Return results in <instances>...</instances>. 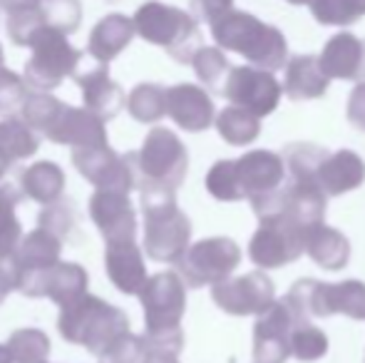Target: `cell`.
<instances>
[{
  "mask_svg": "<svg viewBox=\"0 0 365 363\" xmlns=\"http://www.w3.org/2000/svg\"><path fill=\"white\" fill-rule=\"evenodd\" d=\"M259 229L251 237L249 257L261 269H281L293 264L306 252V234L313 224H306L296 212L276 199V194H266L251 202Z\"/></svg>",
  "mask_w": 365,
  "mask_h": 363,
  "instance_id": "cell-1",
  "label": "cell"
},
{
  "mask_svg": "<svg viewBox=\"0 0 365 363\" xmlns=\"http://www.w3.org/2000/svg\"><path fill=\"white\" fill-rule=\"evenodd\" d=\"M58 329L68 344L85 346L100 359L122 336L130 334V319L125 311L100 296L82 294L80 299L60 306Z\"/></svg>",
  "mask_w": 365,
  "mask_h": 363,
  "instance_id": "cell-2",
  "label": "cell"
},
{
  "mask_svg": "<svg viewBox=\"0 0 365 363\" xmlns=\"http://www.w3.org/2000/svg\"><path fill=\"white\" fill-rule=\"evenodd\" d=\"M214 43L229 53H239L251 65L264 70H281L289 60V43L284 33L244 10H229L212 23Z\"/></svg>",
  "mask_w": 365,
  "mask_h": 363,
  "instance_id": "cell-3",
  "label": "cell"
},
{
  "mask_svg": "<svg viewBox=\"0 0 365 363\" xmlns=\"http://www.w3.org/2000/svg\"><path fill=\"white\" fill-rule=\"evenodd\" d=\"M140 192L145 214V252L154 262L177 264L192 239V222L177 207V189L147 184L140 187Z\"/></svg>",
  "mask_w": 365,
  "mask_h": 363,
  "instance_id": "cell-4",
  "label": "cell"
},
{
  "mask_svg": "<svg viewBox=\"0 0 365 363\" xmlns=\"http://www.w3.org/2000/svg\"><path fill=\"white\" fill-rule=\"evenodd\" d=\"M140 301L145 306V339L149 351H169L179 356V351L184 349V334L179 324L187 309V289L182 274L159 272L149 276Z\"/></svg>",
  "mask_w": 365,
  "mask_h": 363,
  "instance_id": "cell-5",
  "label": "cell"
},
{
  "mask_svg": "<svg viewBox=\"0 0 365 363\" xmlns=\"http://www.w3.org/2000/svg\"><path fill=\"white\" fill-rule=\"evenodd\" d=\"M284 301L298 321L328 319L336 314H343L353 321L365 319V284L356 279L341 281V284L298 279Z\"/></svg>",
  "mask_w": 365,
  "mask_h": 363,
  "instance_id": "cell-6",
  "label": "cell"
},
{
  "mask_svg": "<svg viewBox=\"0 0 365 363\" xmlns=\"http://www.w3.org/2000/svg\"><path fill=\"white\" fill-rule=\"evenodd\" d=\"M132 20L142 40L164 48L177 63H192L202 48L199 20L174 5L152 0L142 5Z\"/></svg>",
  "mask_w": 365,
  "mask_h": 363,
  "instance_id": "cell-7",
  "label": "cell"
},
{
  "mask_svg": "<svg viewBox=\"0 0 365 363\" xmlns=\"http://www.w3.org/2000/svg\"><path fill=\"white\" fill-rule=\"evenodd\" d=\"M132 162H135L137 187L162 184L177 189L189 170L187 147L167 127H154L145 137L142 150L132 152Z\"/></svg>",
  "mask_w": 365,
  "mask_h": 363,
  "instance_id": "cell-8",
  "label": "cell"
},
{
  "mask_svg": "<svg viewBox=\"0 0 365 363\" xmlns=\"http://www.w3.org/2000/svg\"><path fill=\"white\" fill-rule=\"evenodd\" d=\"M33 58L25 63V83L40 92H50L63 85L65 78H75L80 65V50L70 45L68 35L53 25H45L30 43Z\"/></svg>",
  "mask_w": 365,
  "mask_h": 363,
  "instance_id": "cell-9",
  "label": "cell"
},
{
  "mask_svg": "<svg viewBox=\"0 0 365 363\" xmlns=\"http://www.w3.org/2000/svg\"><path fill=\"white\" fill-rule=\"evenodd\" d=\"M241 262V249L229 237H209L192 244L179 259V274L192 289L226 281Z\"/></svg>",
  "mask_w": 365,
  "mask_h": 363,
  "instance_id": "cell-10",
  "label": "cell"
},
{
  "mask_svg": "<svg viewBox=\"0 0 365 363\" xmlns=\"http://www.w3.org/2000/svg\"><path fill=\"white\" fill-rule=\"evenodd\" d=\"M75 170L92 182L97 189H115V192L130 194L137 187L135 175V162H132V152L127 155H117L110 150V145L102 147H75L73 155Z\"/></svg>",
  "mask_w": 365,
  "mask_h": 363,
  "instance_id": "cell-11",
  "label": "cell"
},
{
  "mask_svg": "<svg viewBox=\"0 0 365 363\" xmlns=\"http://www.w3.org/2000/svg\"><path fill=\"white\" fill-rule=\"evenodd\" d=\"M284 85L274 78L271 70L246 65V68H231L226 80L224 97L236 107L254 112L256 117H266L279 107Z\"/></svg>",
  "mask_w": 365,
  "mask_h": 363,
  "instance_id": "cell-12",
  "label": "cell"
},
{
  "mask_svg": "<svg viewBox=\"0 0 365 363\" xmlns=\"http://www.w3.org/2000/svg\"><path fill=\"white\" fill-rule=\"evenodd\" d=\"M212 299L224 314L261 316L276 301V289L264 272H251L214 284Z\"/></svg>",
  "mask_w": 365,
  "mask_h": 363,
  "instance_id": "cell-13",
  "label": "cell"
},
{
  "mask_svg": "<svg viewBox=\"0 0 365 363\" xmlns=\"http://www.w3.org/2000/svg\"><path fill=\"white\" fill-rule=\"evenodd\" d=\"M18 291L30 299H53L58 306H65L87 294V272L80 264L58 262L53 267L23 272Z\"/></svg>",
  "mask_w": 365,
  "mask_h": 363,
  "instance_id": "cell-14",
  "label": "cell"
},
{
  "mask_svg": "<svg viewBox=\"0 0 365 363\" xmlns=\"http://www.w3.org/2000/svg\"><path fill=\"white\" fill-rule=\"evenodd\" d=\"M298 319L286 301H274L254 324V363H286Z\"/></svg>",
  "mask_w": 365,
  "mask_h": 363,
  "instance_id": "cell-15",
  "label": "cell"
},
{
  "mask_svg": "<svg viewBox=\"0 0 365 363\" xmlns=\"http://www.w3.org/2000/svg\"><path fill=\"white\" fill-rule=\"evenodd\" d=\"M234 167H236V180H239V187L244 192V199H249V202L276 192L284 184L286 162L276 152L251 150L244 157L234 160Z\"/></svg>",
  "mask_w": 365,
  "mask_h": 363,
  "instance_id": "cell-16",
  "label": "cell"
},
{
  "mask_svg": "<svg viewBox=\"0 0 365 363\" xmlns=\"http://www.w3.org/2000/svg\"><path fill=\"white\" fill-rule=\"evenodd\" d=\"M90 217L100 229L105 242H120V239H135L137 217L130 202V194L115 192V189H97L90 197Z\"/></svg>",
  "mask_w": 365,
  "mask_h": 363,
  "instance_id": "cell-17",
  "label": "cell"
},
{
  "mask_svg": "<svg viewBox=\"0 0 365 363\" xmlns=\"http://www.w3.org/2000/svg\"><path fill=\"white\" fill-rule=\"evenodd\" d=\"M45 140L70 145L73 150L75 147H102L107 145V130L105 122L95 112H90L87 107H70L65 102Z\"/></svg>",
  "mask_w": 365,
  "mask_h": 363,
  "instance_id": "cell-18",
  "label": "cell"
},
{
  "mask_svg": "<svg viewBox=\"0 0 365 363\" xmlns=\"http://www.w3.org/2000/svg\"><path fill=\"white\" fill-rule=\"evenodd\" d=\"M167 115L187 132H204L217 120L209 92L192 83L174 85L167 90Z\"/></svg>",
  "mask_w": 365,
  "mask_h": 363,
  "instance_id": "cell-19",
  "label": "cell"
},
{
  "mask_svg": "<svg viewBox=\"0 0 365 363\" xmlns=\"http://www.w3.org/2000/svg\"><path fill=\"white\" fill-rule=\"evenodd\" d=\"M105 267L110 281L127 296H140L145 284L149 281L145 259L135 239H120V242H107Z\"/></svg>",
  "mask_w": 365,
  "mask_h": 363,
  "instance_id": "cell-20",
  "label": "cell"
},
{
  "mask_svg": "<svg viewBox=\"0 0 365 363\" xmlns=\"http://www.w3.org/2000/svg\"><path fill=\"white\" fill-rule=\"evenodd\" d=\"M77 85L82 88V100L90 112H95L102 122L120 115L125 107V92L110 78V70L105 63H97L90 70H77Z\"/></svg>",
  "mask_w": 365,
  "mask_h": 363,
  "instance_id": "cell-21",
  "label": "cell"
},
{
  "mask_svg": "<svg viewBox=\"0 0 365 363\" xmlns=\"http://www.w3.org/2000/svg\"><path fill=\"white\" fill-rule=\"evenodd\" d=\"M318 60L331 80H365V43L353 33L333 35Z\"/></svg>",
  "mask_w": 365,
  "mask_h": 363,
  "instance_id": "cell-22",
  "label": "cell"
},
{
  "mask_svg": "<svg viewBox=\"0 0 365 363\" xmlns=\"http://www.w3.org/2000/svg\"><path fill=\"white\" fill-rule=\"evenodd\" d=\"M316 182L328 197H341L365 182V162L351 150L328 152L316 172Z\"/></svg>",
  "mask_w": 365,
  "mask_h": 363,
  "instance_id": "cell-23",
  "label": "cell"
},
{
  "mask_svg": "<svg viewBox=\"0 0 365 363\" xmlns=\"http://www.w3.org/2000/svg\"><path fill=\"white\" fill-rule=\"evenodd\" d=\"M135 35H137V28L132 18H127V15H122V13L105 15V18L92 28L87 50H90L95 63L107 65L132 43Z\"/></svg>",
  "mask_w": 365,
  "mask_h": 363,
  "instance_id": "cell-24",
  "label": "cell"
},
{
  "mask_svg": "<svg viewBox=\"0 0 365 363\" xmlns=\"http://www.w3.org/2000/svg\"><path fill=\"white\" fill-rule=\"evenodd\" d=\"M331 78L323 73L316 55H296L286 63L284 92L289 100H318L328 92Z\"/></svg>",
  "mask_w": 365,
  "mask_h": 363,
  "instance_id": "cell-25",
  "label": "cell"
},
{
  "mask_svg": "<svg viewBox=\"0 0 365 363\" xmlns=\"http://www.w3.org/2000/svg\"><path fill=\"white\" fill-rule=\"evenodd\" d=\"M306 254L328 272H338L351 259V242L338 229L326 227V222H318L306 234Z\"/></svg>",
  "mask_w": 365,
  "mask_h": 363,
  "instance_id": "cell-26",
  "label": "cell"
},
{
  "mask_svg": "<svg viewBox=\"0 0 365 363\" xmlns=\"http://www.w3.org/2000/svg\"><path fill=\"white\" fill-rule=\"evenodd\" d=\"M40 150L38 132L28 127L25 120L5 117L0 122V177L20 160H28Z\"/></svg>",
  "mask_w": 365,
  "mask_h": 363,
  "instance_id": "cell-27",
  "label": "cell"
},
{
  "mask_svg": "<svg viewBox=\"0 0 365 363\" xmlns=\"http://www.w3.org/2000/svg\"><path fill=\"white\" fill-rule=\"evenodd\" d=\"M60 252H63V239L50 232V229L40 227L35 232H30L18 244L13 257L20 267V274H23V272H35V269H45L58 264Z\"/></svg>",
  "mask_w": 365,
  "mask_h": 363,
  "instance_id": "cell-28",
  "label": "cell"
},
{
  "mask_svg": "<svg viewBox=\"0 0 365 363\" xmlns=\"http://www.w3.org/2000/svg\"><path fill=\"white\" fill-rule=\"evenodd\" d=\"M65 187V175L53 162H35L20 175V189L25 197L40 204H53L60 199Z\"/></svg>",
  "mask_w": 365,
  "mask_h": 363,
  "instance_id": "cell-29",
  "label": "cell"
},
{
  "mask_svg": "<svg viewBox=\"0 0 365 363\" xmlns=\"http://www.w3.org/2000/svg\"><path fill=\"white\" fill-rule=\"evenodd\" d=\"M217 130L224 142H229L234 147H244L251 145L261 135V122L254 112L231 105L224 107L217 115Z\"/></svg>",
  "mask_w": 365,
  "mask_h": 363,
  "instance_id": "cell-30",
  "label": "cell"
},
{
  "mask_svg": "<svg viewBox=\"0 0 365 363\" xmlns=\"http://www.w3.org/2000/svg\"><path fill=\"white\" fill-rule=\"evenodd\" d=\"M20 199H23V189H18L15 184H0V257H13L23 239V229L15 214Z\"/></svg>",
  "mask_w": 365,
  "mask_h": 363,
  "instance_id": "cell-31",
  "label": "cell"
},
{
  "mask_svg": "<svg viewBox=\"0 0 365 363\" xmlns=\"http://www.w3.org/2000/svg\"><path fill=\"white\" fill-rule=\"evenodd\" d=\"M127 110L142 125H154L167 115V90L154 83L137 85L127 97Z\"/></svg>",
  "mask_w": 365,
  "mask_h": 363,
  "instance_id": "cell-32",
  "label": "cell"
},
{
  "mask_svg": "<svg viewBox=\"0 0 365 363\" xmlns=\"http://www.w3.org/2000/svg\"><path fill=\"white\" fill-rule=\"evenodd\" d=\"M192 68H194V73H197V78L204 83V88L224 95L231 65H229V60H226V55L221 53V48H207V45H202L199 53L194 55Z\"/></svg>",
  "mask_w": 365,
  "mask_h": 363,
  "instance_id": "cell-33",
  "label": "cell"
},
{
  "mask_svg": "<svg viewBox=\"0 0 365 363\" xmlns=\"http://www.w3.org/2000/svg\"><path fill=\"white\" fill-rule=\"evenodd\" d=\"M5 346L13 356V363H45L50 356V339L40 329L13 331Z\"/></svg>",
  "mask_w": 365,
  "mask_h": 363,
  "instance_id": "cell-34",
  "label": "cell"
},
{
  "mask_svg": "<svg viewBox=\"0 0 365 363\" xmlns=\"http://www.w3.org/2000/svg\"><path fill=\"white\" fill-rule=\"evenodd\" d=\"M48 25L43 5H25L8 13V35L18 48H30L33 38Z\"/></svg>",
  "mask_w": 365,
  "mask_h": 363,
  "instance_id": "cell-35",
  "label": "cell"
},
{
  "mask_svg": "<svg viewBox=\"0 0 365 363\" xmlns=\"http://www.w3.org/2000/svg\"><path fill=\"white\" fill-rule=\"evenodd\" d=\"M328 354V336L311 321H298L291 334V356L296 361L311 363Z\"/></svg>",
  "mask_w": 365,
  "mask_h": 363,
  "instance_id": "cell-36",
  "label": "cell"
},
{
  "mask_svg": "<svg viewBox=\"0 0 365 363\" xmlns=\"http://www.w3.org/2000/svg\"><path fill=\"white\" fill-rule=\"evenodd\" d=\"M313 18L321 25H353L365 15V0H313Z\"/></svg>",
  "mask_w": 365,
  "mask_h": 363,
  "instance_id": "cell-37",
  "label": "cell"
},
{
  "mask_svg": "<svg viewBox=\"0 0 365 363\" xmlns=\"http://www.w3.org/2000/svg\"><path fill=\"white\" fill-rule=\"evenodd\" d=\"M207 192L219 202H239L244 199V192L236 180L234 160H219L207 175Z\"/></svg>",
  "mask_w": 365,
  "mask_h": 363,
  "instance_id": "cell-38",
  "label": "cell"
},
{
  "mask_svg": "<svg viewBox=\"0 0 365 363\" xmlns=\"http://www.w3.org/2000/svg\"><path fill=\"white\" fill-rule=\"evenodd\" d=\"M28 88L30 85L25 83V78L8 68H0V115L10 117L13 112L23 110L25 100L30 97Z\"/></svg>",
  "mask_w": 365,
  "mask_h": 363,
  "instance_id": "cell-39",
  "label": "cell"
},
{
  "mask_svg": "<svg viewBox=\"0 0 365 363\" xmlns=\"http://www.w3.org/2000/svg\"><path fill=\"white\" fill-rule=\"evenodd\" d=\"M43 10L48 25L58 28L60 33L70 35L80 28L82 20V5L80 0H43Z\"/></svg>",
  "mask_w": 365,
  "mask_h": 363,
  "instance_id": "cell-40",
  "label": "cell"
},
{
  "mask_svg": "<svg viewBox=\"0 0 365 363\" xmlns=\"http://www.w3.org/2000/svg\"><path fill=\"white\" fill-rule=\"evenodd\" d=\"M147 359H149L147 339L145 336H135L130 331L107 354L100 356V363H147Z\"/></svg>",
  "mask_w": 365,
  "mask_h": 363,
  "instance_id": "cell-41",
  "label": "cell"
},
{
  "mask_svg": "<svg viewBox=\"0 0 365 363\" xmlns=\"http://www.w3.org/2000/svg\"><path fill=\"white\" fill-rule=\"evenodd\" d=\"M40 227L50 229L53 234H58L60 239L70 237L73 227H77V212L70 202H53L45 204V212L40 214Z\"/></svg>",
  "mask_w": 365,
  "mask_h": 363,
  "instance_id": "cell-42",
  "label": "cell"
},
{
  "mask_svg": "<svg viewBox=\"0 0 365 363\" xmlns=\"http://www.w3.org/2000/svg\"><path fill=\"white\" fill-rule=\"evenodd\" d=\"M192 5V15L197 20H204V23L212 25L214 20H219L224 13L234 10V0H189Z\"/></svg>",
  "mask_w": 365,
  "mask_h": 363,
  "instance_id": "cell-43",
  "label": "cell"
},
{
  "mask_svg": "<svg viewBox=\"0 0 365 363\" xmlns=\"http://www.w3.org/2000/svg\"><path fill=\"white\" fill-rule=\"evenodd\" d=\"M348 122H351L356 130L365 132V80H361V83L353 88L351 97H348Z\"/></svg>",
  "mask_w": 365,
  "mask_h": 363,
  "instance_id": "cell-44",
  "label": "cell"
},
{
  "mask_svg": "<svg viewBox=\"0 0 365 363\" xmlns=\"http://www.w3.org/2000/svg\"><path fill=\"white\" fill-rule=\"evenodd\" d=\"M18 286H20V267L15 262V257H0V304Z\"/></svg>",
  "mask_w": 365,
  "mask_h": 363,
  "instance_id": "cell-45",
  "label": "cell"
},
{
  "mask_svg": "<svg viewBox=\"0 0 365 363\" xmlns=\"http://www.w3.org/2000/svg\"><path fill=\"white\" fill-rule=\"evenodd\" d=\"M25 5H43V0H0V8L5 13H13L18 8H25Z\"/></svg>",
  "mask_w": 365,
  "mask_h": 363,
  "instance_id": "cell-46",
  "label": "cell"
},
{
  "mask_svg": "<svg viewBox=\"0 0 365 363\" xmlns=\"http://www.w3.org/2000/svg\"><path fill=\"white\" fill-rule=\"evenodd\" d=\"M147 363H179L177 354H169V351H149Z\"/></svg>",
  "mask_w": 365,
  "mask_h": 363,
  "instance_id": "cell-47",
  "label": "cell"
},
{
  "mask_svg": "<svg viewBox=\"0 0 365 363\" xmlns=\"http://www.w3.org/2000/svg\"><path fill=\"white\" fill-rule=\"evenodd\" d=\"M0 363H13V356H10V351L5 344H0Z\"/></svg>",
  "mask_w": 365,
  "mask_h": 363,
  "instance_id": "cell-48",
  "label": "cell"
},
{
  "mask_svg": "<svg viewBox=\"0 0 365 363\" xmlns=\"http://www.w3.org/2000/svg\"><path fill=\"white\" fill-rule=\"evenodd\" d=\"M286 3H291V5H311L313 0H286Z\"/></svg>",
  "mask_w": 365,
  "mask_h": 363,
  "instance_id": "cell-49",
  "label": "cell"
},
{
  "mask_svg": "<svg viewBox=\"0 0 365 363\" xmlns=\"http://www.w3.org/2000/svg\"><path fill=\"white\" fill-rule=\"evenodd\" d=\"M5 55H3V45H0V68H5Z\"/></svg>",
  "mask_w": 365,
  "mask_h": 363,
  "instance_id": "cell-50",
  "label": "cell"
},
{
  "mask_svg": "<svg viewBox=\"0 0 365 363\" xmlns=\"http://www.w3.org/2000/svg\"><path fill=\"white\" fill-rule=\"evenodd\" d=\"M45 363H48V361H45Z\"/></svg>",
  "mask_w": 365,
  "mask_h": 363,
  "instance_id": "cell-51",
  "label": "cell"
}]
</instances>
